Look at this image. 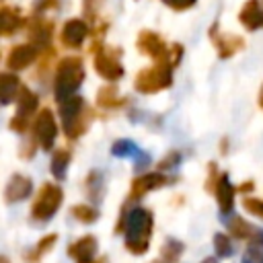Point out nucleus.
Wrapping results in <instances>:
<instances>
[{"instance_id": "obj_1", "label": "nucleus", "mask_w": 263, "mask_h": 263, "mask_svg": "<svg viewBox=\"0 0 263 263\" xmlns=\"http://www.w3.org/2000/svg\"><path fill=\"white\" fill-rule=\"evenodd\" d=\"M154 228V216L146 208H134L127 212H121L117 232H123L125 249L132 255H146L150 249Z\"/></svg>"}, {"instance_id": "obj_2", "label": "nucleus", "mask_w": 263, "mask_h": 263, "mask_svg": "<svg viewBox=\"0 0 263 263\" xmlns=\"http://www.w3.org/2000/svg\"><path fill=\"white\" fill-rule=\"evenodd\" d=\"M84 80V64L78 55H66L58 62L55 78H53V97L55 101H64L74 97Z\"/></svg>"}, {"instance_id": "obj_3", "label": "nucleus", "mask_w": 263, "mask_h": 263, "mask_svg": "<svg viewBox=\"0 0 263 263\" xmlns=\"http://www.w3.org/2000/svg\"><path fill=\"white\" fill-rule=\"evenodd\" d=\"M60 119H62V127L66 136L70 140H76L86 132L88 123L92 121V111L90 107H86L82 97L74 95V97L60 101Z\"/></svg>"}, {"instance_id": "obj_4", "label": "nucleus", "mask_w": 263, "mask_h": 263, "mask_svg": "<svg viewBox=\"0 0 263 263\" xmlns=\"http://www.w3.org/2000/svg\"><path fill=\"white\" fill-rule=\"evenodd\" d=\"M173 84V66L162 60L150 68H144L134 78V88L142 95H154Z\"/></svg>"}, {"instance_id": "obj_5", "label": "nucleus", "mask_w": 263, "mask_h": 263, "mask_svg": "<svg viewBox=\"0 0 263 263\" xmlns=\"http://www.w3.org/2000/svg\"><path fill=\"white\" fill-rule=\"evenodd\" d=\"M64 201V191L58 183H43L33 205H31V218L37 222H47L55 216Z\"/></svg>"}, {"instance_id": "obj_6", "label": "nucleus", "mask_w": 263, "mask_h": 263, "mask_svg": "<svg viewBox=\"0 0 263 263\" xmlns=\"http://www.w3.org/2000/svg\"><path fill=\"white\" fill-rule=\"evenodd\" d=\"M39 109V97L27 88V86H21L18 90V97H16V113L12 115V119L8 121V127L16 134H25L33 115L37 113Z\"/></svg>"}, {"instance_id": "obj_7", "label": "nucleus", "mask_w": 263, "mask_h": 263, "mask_svg": "<svg viewBox=\"0 0 263 263\" xmlns=\"http://www.w3.org/2000/svg\"><path fill=\"white\" fill-rule=\"evenodd\" d=\"M92 53H95L92 64H95V70L101 78H105L107 82H117L119 78H123L125 70H123L121 60H119L121 51L117 47H103L101 45Z\"/></svg>"}, {"instance_id": "obj_8", "label": "nucleus", "mask_w": 263, "mask_h": 263, "mask_svg": "<svg viewBox=\"0 0 263 263\" xmlns=\"http://www.w3.org/2000/svg\"><path fill=\"white\" fill-rule=\"evenodd\" d=\"M31 132H33V142H35L37 148H41V150H51L53 148L55 138H58V123H55V117H53L51 109L43 107L41 111L35 113Z\"/></svg>"}, {"instance_id": "obj_9", "label": "nucleus", "mask_w": 263, "mask_h": 263, "mask_svg": "<svg viewBox=\"0 0 263 263\" xmlns=\"http://www.w3.org/2000/svg\"><path fill=\"white\" fill-rule=\"evenodd\" d=\"M175 183L173 177H166L164 173H146V175H140L132 181V187H129V195L127 199L129 201H138L142 199L146 193L154 191V189H160L164 185H171Z\"/></svg>"}, {"instance_id": "obj_10", "label": "nucleus", "mask_w": 263, "mask_h": 263, "mask_svg": "<svg viewBox=\"0 0 263 263\" xmlns=\"http://www.w3.org/2000/svg\"><path fill=\"white\" fill-rule=\"evenodd\" d=\"M27 27V37H29V43L35 45L39 51L47 49L49 43H51V37H53V23L43 18V16H33L25 23Z\"/></svg>"}, {"instance_id": "obj_11", "label": "nucleus", "mask_w": 263, "mask_h": 263, "mask_svg": "<svg viewBox=\"0 0 263 263\" xmlns=\"http://www.w3.org/2000/svg\"><path fill=\"white\" fill-rule=\"evenodd\" d=\"M210 39L218 51V58L220 60H228L232 58L234 53H238L242 47H245V39L238 37V35H232V33H222L218 31V25L214 23L212 29H210Z\"/></svg>"}, {"instance_id": "obj_12", "label": "nucleus", "mask_w": 263, "mask_h": 263, "mask_svg": "<svg viewBox=\"0 0 263 263\" xmlns=\"http://www.w3.org/2000/svg\"><path fill=\"white\" fill-rule=\"evenodd\" d=\"M136 47H138V51L150 55V58L156 60V62H162V60L168 58V45L164 43V39H162L158 33L148 31V29L138 33ZM166 62H168V60H166Z\"/></svg>"}, {"instance_id": "obj_13", "label": "nucleus", "mask_w": 263, "mask_h": 263, "mask_svg": "<svg viewBox=\"0 0 263 263\" xmlns=\"http://www.w3.org/2000/svg\"><path fill=\"white\" fill-rule=\"evenodd\" d=\"M88 33H90V27L84 18H68L60 31V41L68 49H78L88 37Z\"/></svg>"}, {"instance_id": "obj_14", "label": "nucleus", "mask_w": 263, "mask_h": 263, "mask_svg": "<svg viewBox=\"0 0 263 263\" xmlns=\"http://www.w3.org/2000/svg\"><path fill=\"white\" fill-rule=\"evenodd\" d=\"M39 53H41V51H39L35 45H31L29 41H27V43H18V45H14V47L8 51L6 66H8V70H12V72L25 70V68H29V66L39 58Z\"/></svg>"}, {"instance_id": "obj_15", "label": "nucleus", "mask_w": 263, "mask_h": 263, "mask_svg": "<svg viewBox=\"0 0 263 263\" xmlns=\"http://www.w3.org/2000/svg\"><path fill=\"white\" fill-rule=\"evenodd\" d=\"M234 193H236V189L232 187L228 173H220V177L216 181V187H214V195H216V201H218L222 218L232 214V210H234Z\"/></svg>"}, {"instance_id": "obj_16", "label": "nucleus", "mask_w": 263, "mask_h": 263, "mask_svg": "<svg viewBox=\"0 0 263 263\" xmlns=\"http://www.w3.org/2000/svg\"><path fill=\"white\" fill-rule=\"evenodd\" d=\"M97 247H99L97 238L92 234H84L68 247V255L70 259H74V263H95Z\"/></svg>"}, {"instance_id": "obj_17", "label": "nucleus", "mask_w": 263, "mask_h": 263, "mask_svg": "<svg viewBox=\"0 0 263 263\" xmlns=\"http://www.w3.org/2000/svg\"><path fill=\"white\" fill-rule=\"evenodd\" d=\"M33 191V181L27 177V175H21V173H14L6 187H4V201L6 203H16V201H23L25 197H29Z\"/></svg>"}, {"instance_id": "obj_18", "label": "nucleus", "mask_w": 263, "mask_h": 263, "mask_svg": "<svg viewBox=\"0 0 263 263\" xmlns=\"http://www.w3.org/2000/svg\"><path fill=\"white\" fill-rule=\"evenodd\" d=\"M27 18L21 14L16 6H0V37L14 35L18 29H23Z\"/></svg>"}, {"instance_id": "obj_19", "label": "nucleus", "mask_w": 263, "mask_h": 263, "mask_svg": "<svg viewBox=\"0 0 263 263\" xmlns=\"http://www.w3.org/2000/svg\"><path fill=\"white\" fill-rule=\"evenodd\" d=\"M238 21L247 31H257L263 27V8L259 0H247L238 12Z\"/></svg>"}, {"instance_id": "obj_20", "label": "nucleus", "mask_w": 263, "mask_h": 263, "mask_svg": "<svg viewBox=\"0 0 263 263\" xmlns=\"http://www.w3.org/2000/svg\"><path fill=\"white\" fill-rule=\"evenodd\" d=\"M21 78L12 72H0V105H10L16 101L21 90Z\"/></svg>"}, {"instance_id": "obj_21", "label": "nucleus", "mask_w": 263, "mask_h": 263, "mask_svg": "<svg viewBox=\"0 0 263 263\" xmlns=\"http://www.w3.org/2000/svg\"><path fill=\"white\" fill-rule=\"evenodd\" d=\"M97 105L103 107V109H119V107L125 105V99L117 92L115 84H105L97 92Z\"/></svg>"}, {"instance_id": "obj_22", "label": "nucleus", "mask_w": 263, "mask_h": 263, "mask_svg": "<svg viewBox=\"0 0 263 263\" xmlns=\"http://www.w3.org/2000/svg\"><path fill=\"white\" fill-rule=\"evenodd\" d=\"M70 160H72V152L66 150V148H60L53 152L51 156V164H49V171L53 175L55 181H64L66 175H68V166H70Z\"/></svg>"}, {"instance_id": "obj_23", "label": "nucleus", "mask_w": 263, "mask_h": 263, "mask_svg": "<svg viewBox=\"0 0 263 263\" xmlns=\"http://www.w3.org/2000/svg\"><path fill=\"white\" fill-rule=\"evenodd\" d=\"M55 242H58V234H45V236H41V240L25 255L27 263H39V259H43L53 249Z\"/></svg>"}, {"instance_id": "obj_24", "label": "nucleus", "mask_w": 263, "mask_h": 263, "mask_svg": "<svg viewBox=\"0 0 263 263\" xmlns=\"http://www.w3.org/2000/svg\"><path fill=\"white\" fill-rule=\"evenodd\" d=\"M84 187H86V195H88L92 201H101V199H103V193H105V179H103V173H101V171H90V173L86 175Z\"/></svg>"}, {"instance_id": "obj_25", "label": "nucleus", "mask_w": 263, "mask_h": 263, "mask_svg": "<svg viewBox=\"0 0 263 263\" xmlns=\"http://www.w3.org/2000/svg\"><path fill=\"white\" fill-rule=\"evenodd\" d=\"M228 230H230V236H234L238 240H251L255 236V232H257V228L251 222H247L245 218H240V216H234L228 222Z\"/></svg>"}, {"instance_id": "obj_26", "label": "nucleus", "mask_w": 263, "mask_h": 263, "mask_svg": "<svg viewBox=\"0 0 263 263\" xmlns=\"http://www.w3.org/2000/svg\"><path fill=\"white\" fill-rule=\"evenodd\" d=\"M183 251H185V245H183L181 240H177V238H166V240L162 242V247H160V261H162V263H177L179 257L183 255Z\"/></svg>"}, {"instance_id": "obj_27", "label": "nucleus", "mask_w": 263, "mask_h": 263, "mask_svg": "<svg viewBox=\"0 0 263 263\" xmlns=\"http://www.w3.org/2000/svg\"><path fill=\"white\" fill-rule=\"evenodd\" d=\"M111 154L115 158H136L140 154V148L136 146V142H132L127 138H121V140H115L111 144Z\"/></svg>"}, {"instance_id": "obj_28", "label": "nucleus", "mask_w": 263, "mask_h": 263, "mask_svg": "<svg viewBox=\"0 0 263 263\" xmlns=\"http://www.w3.org/2000/svg\"><path fill=\"white\" fill-rule=\"evenodd\" d=\"M70 214L82 224H92V222L99 220V210L90 203H76V205L70 208Z\"/></svg>"}, {"instance_id": "obj_29", "label": "nucleus", "mask_w": 263, "mask_h": 263, "mask_svg": "<svg viewBox=\"0 0 263 263\" xmlns=\"http://www.w3.org/2000/svg\"><path fill=\"white\" fill-rule=\"evenodd\" d=\"M214 249H216V255L222 257V259H228V257L234 255L232 240H230V236L224 234V232H218V234L214 236Z\"/></svg>"}, {"instance_id": "obj_30", "label": "nucleus", "mask_w": 263, "mask_h": 263, "mask_svg": "<svg viewBox=\"0 0 263 263\" xmlns=\"http://www.w3.org/2000/svg\"><path fill=\"white\" fill-rule=\"evenodd\" d=\"M179 162H181V152H177V150H168V152L158 160L156 168H158V173H164V171L175 168Z\"/></svg>"}, {"instance_id": "obj_31", "label": "nucleus", "mask_w": 263, "mask_h": 263, "mask_svg": "<svg viewBox=\"0 0 263 263\" xmlns=\"http://www.w3.org/2000/svg\"><path fill=\"white\" fill-rule=\"evenodd\" d=\"M242 263H263V245H253L249 242L247 251L242 253Z\"/></svg>"}, {"instance_id": "obj_32", "label": "nucleus", "mask_w": 263, "mask_h": 263, "mask_svg": "<svg viewBox=\"0 0 263 263\" xmlns=\"http://www.w3.org/2000/svg\"><path fill=\"white\" fill-rule=\"evenodd\" d=\"M242 208H245L249 214H255L257 218L263 220V199H257V197L247 195V197L242 199Z\"/></svg>"}, {"instance_id": "obj_33", "label": "nucleus", "mask_w": 263, "mask_h": 263, "mask_svg": "<svg viewBox=\"0 0 263 263\" xmlns=\"http://www.w3.org/2000/svg\"><path fill=\"white\" fill-rule=\"evenodd\" d=\"M101 4H103V0H84V2H82V6H84V14H86V18H88L90 23H95Z\"/></svg>"}, {"instance_id": "obj_34", "label": "nucleus", "mask_w": 263, "mask_h": 263, "mask_svg": "<svg viewBox=\"0 0 263 263\" xmlns=\"http://www.w3.org/2000/svg\"><path fill=\"white\" fill-rule=\"evenodd\" d=\"M218 177H220V173H218L216 162H210V164H208V177H205V189H208V191L214 193V187H216Z\"/></svg>"}, {"instance_id": "obj_35", "label": "nucleus", "mask_w": 263, "mask_h": 263, "mask_svg": "<svg viewBox=\"0 0 263 263\" xmlns=\"http://www.w3.org/2000/svg\"><path fill=\"white\" fill-rule=\"evenodd\" d=\"M162 4H166L168 8H173V10H187V8H191L197 0H160Z\"/></svg>"}, {"instance_id": "obj_36", "label": "nucleus", "mask_w": 263, "mask_h": 263, "mask_svg": "<svg viewBox=\"0 0 263 263\" xmlns=\"http://www.w3.org/2000/svg\"><path fill=\"white\" fill-rule=\"evenodd\" d=\"M58 6H60V0H33V8H35V12H43V10L58 8Z\"/></svg>"}, {"instance_id": "obj_37", "label": "nucleus", "mask_w": 263, "mask_h": 263, "mask_svg": "<svg viewBox=\"0 0 263 263\" xmlns=\"http://www.w3.org/2000/svg\"><path fill=\"white\" fill-rule=\"evenodd\" d=\"M136 160H138V164H136V166H138V171H140V168H146V166L150 164V156H148V154H144V152H140V154L136 156Z\"/></svg>"}, {"instance_id": "obj_38", "label": "nucleus", "mask_w": 263, "mask_h": 263, "mask_svg": "<svg viewBox=\"0 0 263 263\" xmlns=\"http://www.w3.org/2000/svg\"><path fill=\"white\" fill-rule=\"evenodd\" d=\"M253 189H255V183H253V181H245L242 185L236 187V191H238V193H245V195H249Z\"/></svg>"}, {"instance_id": "obj_39", "label": "nucleus", "mask_w": 263, "mask_h": 263, "mask_svg": "<svg viewBox=\"0 0 263 263\" xmlns=\"http://www.w3.org/2000/svg\"><path fill=\"white\" fill-rule=\"evenodd\" d=\"M201 263H218V259L216 257H205V259H201Z\"/></svg>"}, {"instance_id": "obj_40", "label": "nucleus", "mask_w": 263, "mask_h": 263, "mask_svg": "<svg viewBox=\"0 0 263 263\" xmlns=\"http://www.w3.org/2000/svg\"><path fill=\"white\" fill-rule=\"evenodd\" d=\"M0 263H10V259L6 255H0Z\"/></svg>"}, {"instance_id": "obj_41", "label": "nucleus", "mask_w": 263, "mask_h": 263, "mask_svg": "<svg viewBox=\"0 0 263 263\" xmlns=\"http://www.w3.org/2000/svg\"><path fill=\"white\" fill-rule=\"evenodd\" d=\"M259 105H261V109H263V86H261V92H259Z\"/></svg>"}, {"instance_id": "obj_42", "label": "nucleus", "mask_w": 263, "mask_h": 263, "mask_svg": "<svg viewBox=\"0 0 263 263\" xmlns=\"http://www.w3.org/2000/svg\"><path fill=\"white\" fill-rule=\"evenodd\" d=\"M99 263H107V259H101V261H99Z\"/></svg>"}]
</instances>
